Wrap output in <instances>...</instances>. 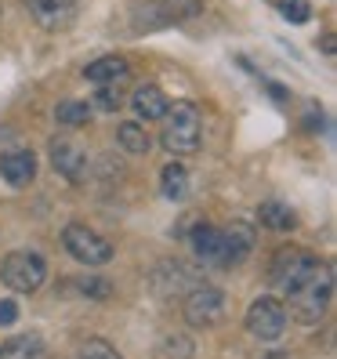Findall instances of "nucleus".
Returning a JSON list of instances; mask_svg holds the SVG:
<instances>
[{"instance_id": "nucleus-1", "label": "nucleus", "mask_w": 337, "mask_h": 359, "mask_svg": "<svg viewBox=\"0 0 337 359\" xmlns=\"http://www.w3.org/2000/svg\"><path fill=\"white\" fill-rule=\"evenodd\" d=\"M272 283H276L287 302H290V316L301 323H319L323 312L333 298V276L326 262H319L312 250L301 247H283L272 258Z\"/></svg>"}, {"instance_id": "nucleus-2", "label": "nucleus", "mask_w": 337, "mask_h": 359, "mask_svg": "<svg viewBox=\"0 0 337 359\" xmlns=\"http://www.w3.org/2000/svg\"><path fill=\"white\" fill-rule=\"evenodd\" d=\"M193 250L203 265L214 269H236L247 262V255L254 250V229L233 222V225H196L193 229Z\"/></svg>"}, {"instance_id": "nucleus-3", "label": "nucleus", "mask_w": 337, "mask_h": 359, "mask_svg": "<svg viewBox=\"0 0 337 359\" xmlns=\"http://www.w3.org/2000/svg\"><path fill=\"white\" fill-rule=\"evenodd\" d=\"M163 149L174 153V156H193L200 149V138H203V113L196 102H174L167 105V116H163Z\"/></svg>"}, {"instance_id": "nucleus-4", "label": "nucleus", "mask_w": 337, "mask_h": 359, "mask_svg": "<svg viewBox=\"0 0 337 359\" xmlns=\"http://www.w3.org/2000/svg\"><path fill=\"white\" fill-rule=\"evenodd\" d=\"M0 280H4L15 294H33L48 280V262L40 258L36 250H11V255L0 262Z\"/></svg>"}, {"instance_id": "nucleus-5", "label": "nucleus", "mask_w": 337, "mask_h": 359, "mask_svg": "<svg viewBox=\"0 0 337 359\" xmlns=\"http://www.w3.org/2000/svg\"><path fill=\"white\" fill-rule=\"evenodd\" d=\"M62 243H66V250L80 262V265H105V262H113V243L102 236V232H95V229H88V225H80V222H73V225H66L62 229Z\"/></svg>"}, {"instance_id": "nucleus-6", "label": "nucleus", "mask_w": 337, "mask_h": 359, "mask_svg": "<svg viewBox=\"0 0 337 359\" xmlns=\"http://www.w3.org/2000/svg\"><path fill=\"white\" fill-rule=\"evenodd\" d=\"M225 312V294L210 283H196L185 294V323L188 327H214Z\"/></svg>"}, {"instance_id": "nucleus-7", "label": "nucleus", "mask_w": 337, "mask_h": 359, "mask_svg": "<svg viewBox=\"0 0 337 359\" xmlns=\"http://www.w3.org/2000/svg\"><path fill=\"white\" fill-rule=\"evenodd\" d=\"M247 330L261 341H276L287 330V305L280 298H258L247 309Z\"/></svg>"}, {"instance_id": "nucleus-8", "label": "nucleus", "mask_w": 337, "mask_h": 359, "mask_svg": "<svg viewBox=\"0 0 337 359\" xmlns=\"http://www.w3.org/2000/svg\"><path fill=\"white\" fill-rule=\"evenodd\" d=\"M48 153H51V167H55L62 178L80 182L83 175H88V156H83V149H80V145H73L69 138H51Z\"/></svg>"}, {"instance_id": "nucleus-9", "label": "nucleus", "mask_w": 337, "mask_h": 359, "mask_svg": "<svg viewBox=\"0 0 337 359\" xmlns=\"http://www.w3.org/2000/svg\"><path fill=\"white\" fill-rule=\"evenodd\" d=\"M0 178H4L8 185L22 189L36 178V156L29 149H8L0 153Z\"/></svg>"}, {"instance_id": "nucleus-10", "label": "nucleus", "mask_w": 337, "mask_h": 359, "mask_svg": "<svg viewBox=\"0 0 337 359\" xmlns=\"http://www.w3.org/2000/svg\"><path fill=\"white\" fill-rule=\"evenodd\" d=\"M131 105H135V113L142 120H163L167 116V95L156 88V83H142V88L131 95Z\"/></svg>"}, {"instance_id": "nucleus-11", "label": "nucleus", "mask_w": 337, "mask_h": 359, "mask_svg": "<svg viewBox=\"0 0 337 359\" xmlns=\"http://www.w3.org/2000/svg\"><path fill=\"white\" fill-rule=\"evenodd\" d=\"M22 4L36 22L48 26V29L69 22V15H73V0H22Z\"/></svg>"}, {"instance_id": "nucleus-12", "label": "nucleus", "mask_w": 337, "mask_h": 359, "mask_svg": "<svg viewBox=\"0 0 337 359\" xmlns=\"http://www.w3.org/2000/svg\"><path fill=\"white\" fill-rule=\"evenodd\" d=\"M0 359H48V345L40 334H18L0 345Z\"/></svg>"}, {"instance_id": "nucleus-13", "label": "nucleus", "mask_w": 337, "mask_h": 359, "mask_svg": "<svg viewBox=\"0 0 337 359\" xmlns=\"http://www.w3.org/2000/svg\"><path fill=\"white\" fill-rule=\"evenodd\" d=\"M128 73H131V66L116 55H105V58L91 62V66L83 69V76L91 83H120V80H128Z\"/></svg>"}, {"instance_id": "nucleus-14", "label": "nucleus", "mask_w": 337, "mask_h": 359, "mask_svg": "<svg viewBox=\"0 0 337 359\" xmlns=\"http://www.w3.org/2000/svg\"><path fill=\"white\" fill-rule=\"evenodd\" d=\"M116 142H120V149L131 153V156H145V153L153 149V138H149V131H145V123H138V120L120 123Z\"/></svg>"}, {"instance_id": "nucleus-15", "label": "nucleus", "mask_w": 337, "mask_h": 359, "mask_svg": "<svg viewBox=\"0 0 337 359\" xmlns=\"http://www.w3.org/2000/svg\"><path fill=\"white\" fill-rule=\"evenodd\" d=\"M160 189H163L167 200H181V196L188 193V167L178 163V160H171V163L160 171Z\"/></svg>"}, {"instance_id": "nucleus-16", "label": "nucleus", "mask_w": 337, "mask_h": 359, "mask_svg": "<svg viewBox=\"0 0 337 359\" xmlns=\"http://www.w3.org/2000/svg\"><path fill=\"white\" fill-rule=\"evenodd\" d=\"M261 222L268 225V229H276V232H287V229H294L298 225V218H294V210L287 207V203H261Z\"/></svg>"}, {"instance_id": "nucleus-17", "label": "nucleus", "mask_w": 337, "mask_h": 359, "mask_svg": "<svg viewBox=\"0 0 337 359\" xmlns=\"http://www.w3.org/2000/svg\"><path fill=\"white\" fill-rule=\"evenodd\" d=\"M55 120L62 123V128H83V123L91 120V105L88 102H58Z\"/></svg>"}, {"instance_id": "nucleus-18", "label": "nucleus", "mask_w": 337, "mask_h": 359, "mask_svg": "<svg viewBox=\"0 0 337 359\" xmlns=\"http://www.w3.org/2000/svg\"><path fill=\"white\" fill-rule=\"evenodd\" d=\"M280 15L287 18V22H294V26H305L312 18V4L308 0H280Z\"/></svg>"}, {"instance_id": "nucleus-19", "label": "nucleus", "mask_w": 337, "mask_h": 359, "mask_svg": "<svg viewBox=\"0 0 337 359\" xmlns=\"http://www.w3.org/2000/svg\"><path fill=\"white\" fill-rule=\"evenodd\" d=\"M120 105H123V95L116 91V83H98V91H95V109L116 113Z\"/></svg>"}, {"instance_id": "nucleus-20", "label": "nucleus", "mask_w": 337, "mask_h": 359, "mask_svg": "<svg viewBox=\"0 0 337 359\" xmlns=\"http://www.w3.org/2000/svg\"><path fill=\"white\" fill-rule=\"evenodd\" d=\"M76 359H123L109 341H102V337H91V341H83L80 345V355Z\"/></svg>"}, {"instance_id": "nucleus-21", "label": "nucleus", "mask_w": 337, "mask_h": 359, "mask_svg": "<svg viewBox=\"0 0 337 359\" xmlns=\"http://www.w3.org/2000/svg\"><path fill=\"white\" fill-rule=\"evenodd\" d=\"M76 287L83 294H91V298H109V294H113V283L109 280H80Z\"/></svg>"}, {"instance_id": "nucleus-22", "label": "nucleus", "mask_w": 337, "mask_h": 359, "mask_svg": "<svg viewBox=\"0 0 337 359\" xmlns=\"http://www.w3.org/2000/svg\"><path fill=\"white\" fill-rule=\"evenodd\" d=\"M15 320H18V305L11 298H4V302H0V327H11Z\"/></svg>"}]
</instances>
